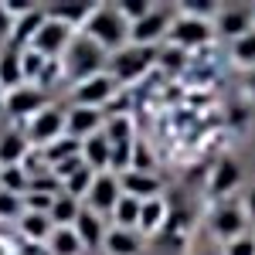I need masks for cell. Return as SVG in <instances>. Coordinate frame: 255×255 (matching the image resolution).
Instances as JSON below:
<instances>
[{
    "label": "cell",
    "instance_id": "obj_37",
    "mask_svg": "<svg viewBox=\"0 0 255 255\" xmlns=\"http://www.w3.org/2000/svg\"><path fill=\"white\" fill-rule=\"evenodd\" d=\"M20 68H24V75H41V72H44V55L34 51V48L24 51V55H20Z\"/></svg>",
    "mask_w": 255,
    "mask_h": 255
},
{
    "label": "cell",
    "instance_id": "obj_17",
    "mask_svg": "<svg viewBox=\"0 0 255 255\" xmlns=\"http://www.w3.org/2000/svg\"><path fill=\"white\" fill-rule=\"evenodd\" d=\"M139 215H143V201H136V197L123 194L116 204V211H113V218H116V228H123V232H133V228H139Z\"/></svg>",
    "mask_w": 255,
    "mask_h": 255
},
{
    "label": "cell",
    "instance_id": "obj_21",
    "mask_svg": "<svg viewBox=\"0 0 255 255\" xmlns=\"http://www.w3.org/2000/svg\"><path fill=\"white\" fill-rule=\"evenodd\" d=\"M92 10H96V7H92V3H55V7H51V10H48V17L51 20H61V24H68V27H72V24H75V20H89L92 17Z\"/></svg>",
    "mask_w": 255,
    "mask_h": 255
},
{
    "label": "cell",
    "instance_id": "obj_35",
    "mask_svg": "<svg viewBox=\"0 0 255 255\" xmlns=\"http://www.w3.org/2000/svg\"><path fill=\"white\" fill-rule=\"evenodd\" d=\"M24 201H27V208H31L34 215H51V208H55V201H58V197H51V194H34V191H27V194H24Z\"/></svg>",
    "mask_w": 255,
    "mask_h": 255
},
{
    "label": "cell",
    "instance_id": "obj_13",
    "mask_svg": "<svg viewBox=\"0 0 255 255\" xmlns=\"http://www.w3.org/2000/svg\"><path fill=\"white\" fill-rule=\"evenodd\" d=\"M242 177H245V170H242V163H238V160H232V157L218 160L215 177H211V191H215L218 197L228 194V191H235L238 184H242Z\"/></svg>",
    "mask_w": 255,
    "mask_h": 255
},
{
    "label": "cell",
    "instance_id": "obj_15",
    "mask_svg": "<svg viewBox=\"0 0 255 255\" xmlns=\"http://www.w3.org/2000/svg\"><path fill=\"white\" fill-rule=\"evenodd\" d=\"M75 235L82 238V245L106 242V221H102V215H96L92 208L89 211H79V218H75Z\"/></svg>",
    "mask_w": 255,
    "mask_h": 255
},
{
    "label": "cell",
    "instance_id": "obj_40",
    "mask_svg": "<svg viewBox=\"0 0 255 255\" xmlns=\"http://www.w3.org/2000/svg\"><path fill=\"white\" fill-rule=\"evenodd\" d=\"M85 167V160H79V157H68V160H61V163H55V177L58 180H68V177H75Z\"/></svg>",
    "mask_w": 255,
    "mask_h": 255
},
{
    "label": "cell",
    "instance_id": "obj_43",
    "mask_svg": "<svg viewBox=\"0 0 255 255\" xmlns=\"http://www.w3.org/2000/svg\"><path fill=\"white\" fill-rule=\"evenodd\" d=\"M245 218H249V221L255 225V184L249 187V191H245Z\"/></svg>",
    "mask_w": 255,
    "mask_h": 255
},
{
    "label": "cell",
    "instance_id": "obj_38",
    "mask_svg": "<svg viewBox=\"0 0 255 255\" xmlns=\"http://www.w3.org/2000/svg\"><path fill=\"white\" fill-rule=\"evenodd\" d=\"M20 215V194H10L0 187V218H17Z\"/></svg>",
    "mask_w": 255,
    "mask_h": 255
},
{
    "label": "cell",
    "instance_id": "obj_31",
    "mask_svg": "<svg viewBox=\"0 0 255 255\" xmlns=\"http://www.w3.org/2000/svg\"><path fill=\"white\" fill-rule=\"evenodd\" d=\"M0 184H3V191H10V194H24V191L31 187V180L24 177L20 167H7V170L0 174Z\"/></svg>",
    "mask_w": 255,
    "mask_h": 255
},
{
    "label": "cell",
    "instance_id": "obj_23",
    "mask_svg": "<svg viewBox=\"0 0 255 255\" xmlns=\"http://www.w3.org/2000/svg\"><path fill=\"white\" fill-rule=\"evenodd\" d=\"M24 157H27V139H20L17 133L0 136V163L14 167V163H20Z\"/></svg>",
    "mask_w": 255,
    "mask_h": 255
},
{
    "label": "cell",
    "instance_id": "obj_42",
    "mask_svg": "<svg viewBox=\"0 0 255 255\" xmlns=\"http://www.w3.org/2000/svg\"><path fill=\"white\" fill-rule=\"evenodd\" d=\"M10 31H14V17H10V14H7V7L0 3V38H7Z\"/></svg>",
    "mask_w": 255,
    "mask_h": 255
},
{
    "label": "cell",
    "instance_id": "obj_16",
    "mask_svg": "<svg viewBox=\"0 0 255 255\" xmlns=\"http://www.w3.org/2000/svg\"><path fill=\"white\" fill-rule=\"evenodd\" d=\"M82 160H85V167H109V160H113V143L106 133H92V136L82 143Z\"/></svg>",
    "mask_w": 255,
    "mask_h": 255
},
{
    "label": "cell",
    "instance_id": "obj_12",
    "mask_svg": "<svg viewBox=\"0 0 255 255\" xmlns=\"http://www.w3.org/2000/svg\"><path fill=\"white\" fill-rule=\"evenodd\" d=\"M119 187L129 197H136V201H153V197H160V180L143 174V170H126V174L119 177Z\"/></svg>",
    "mask_w": 255,
    "mask_h": 255
},
{
    "label": "cell",
    "instance_id": "obj_29",
    "mask_svg": "<svg viewBox=\"0 0 255 255\" xmlns=\"http://www.w3.org/2000/svg\"><path fill=\"white\" fill-rule=\"evenodd\" d=\"M51 249H55V255H75L82 249V238L75 235V228H58L51 235Z\"/></svg>",
    "mask_w": 255,
    "mask_h": 255
},
{
    "label": "cell",
    "instance_id": "obj_14",
    "mask_svg": "<svg viewBox=\"0 0 255 255\" xmlns=\"http://www.w3.org/2000/svg\"><path fill=\"white\" fill-rule=\"evenodd\" d=\"M41 106H44V92L27 89V85H20V89H14L7 96V113L10 116H31V113H38Z\"/></svg>",
    "mask_w": 255,
    "mask_h": 255
},
{
    "label": "cell",
    "instance_id": "obj_22",
    "mask_svg": "<svg viewBox=\"0 0 255 255\" xmlns=\"http://www.w3.org/2000/svg\"><path fill=\"white\" fill-rule=\"evenodd\" d=\"M106 249L109 255H136L139 252V238L133 232H123V228H113L106 235Z\"/></svg>",
    "mask_w": 255,
    "mask_h": 255
},
{
    "label": "cell",
    "instance_id": "obj_2",
    "mask_svg": "<svg viewBox=\"0 0 255 255\" xmlns=\"http://www.w3.org/2000/svg\"><path fill=\"white\" fill-rule=\"evenodd\" d=\"M102 61H106V48L96 44L89 34H79V38L68 44V61H65V68H68L72 79L89 82V79H96V75H102Z\"/></svg>",
    "mask_w": 255,
    "mask_h": 255
},
{
    "label": "cell",
    "instance_id": "obj_3",
    "mask_svg": "<svg viewBox=\"0 0 255 255\" xmlns=\"http://www.w3.org/2000/svg\"><path fill=\"white\" fill-rule=\"evenodd\" d=\"M153 58H157V48H139V44L123 48V51H116V58H113V79L116 82L139 79L153 65Z\"/></svg>",
    "mask_w": 255,
    "mask_h": 255
},
{
    "label": "cell",
    "instance_id": "obj_7",
    "mask_svg": "<svg viewBox=\"0 0 255 255\" xmlns=\"http://www.w3.org/2000/svg\"><path fill=\"white\" fill-rule=\"evenodd\" d=\"M119 177L116 174H99L96 180H92V191H89V204H92V211L96 215H106V211H116L119 204Z\"/></svg>",
    "mask_w": 255,
    "mask_h": 255
},
{
    "label": "cell",
    "instance_id": "obj_39",
    "mask_svg": "<svg viewBox=\"0 0 255 255\" xmlns=\"http://www.w3.org/2000/svg\"><path fill=\"white\" fill-rule=\"evenodd\" d=\"M225 255H255V235L252 238L242 235V238H235V242H228V245H225Z\"/></svg>",
    "mask_w": 255,
    "mask_h": 255
},
{
    "label": "cell",
    "instance_id": "obj_8",
    "mask_svg": "<svg viewBox=\"0 0 255 255\" xmlns=\"http://www.w3.org/2000/svg\"><path fill=\"white\" fill-rule=\"evenodd\" d=\"M113 92H116V79H113V75H96V79H89V82H79V89H75V106L96 109V106H102Z\"/></svg>",
    "mask_w": 255,
    "mask_h": 255
},
{
    "label": "cell",
    "instance_id": "obj_30",
    "mask_svg": "<svg viewBox=\"0 0 255 255\" xmlns=\"http://www.w3.org/2000/svg\"><path fill=\"white\" fill-rule=\"evenodd\" d=\"M92 180H96V174H92V167H82L75 177H68L65 180V194L68 197H89V191H92Z\"/></svg>",
    "mask_w": 255,
    "mask_h": 255
},
{
    "label": "cell",
    "instance_id": "obj_41",
    "mask_svg": "<svg viewBox=\"0 0 255 255\" xmlns=\"http://www.w3.org/2000/svg\"><path fill=\"white\" fill-rule=\"evenodd\" d=\"M27 191H34V194H51V191H58V177H34Z\"/></svg>",
    "mask_w": 255,
    "mask_h": 255
},
{
    "label": "cell",
    "instance_id": "obj_4",
    "mask_svg": "<svg viewBox=\"0 0 255 255\" xmlns=\"http://www.w3.org/2000/svg\"><path fill=\"white\" fill-rule=\"evenodd\" d=\"M170 44L177 48H184V51H191V48H201L204 41L211 38V20H201V17H187V14H180L177 24H170Z\"/></svg>",
    "mask_w": 255,
    "mask_h": 255
},
{
    "label": "cell",
    "instance_id": "obj_1",
    "mask_svg": "<svg viewBox=\"0 0 255 255\" xmlns=\"http://www.w3.org/2000/svg\"><path fill=\"white\" fill-rule=\"evenodd\" d=\"M85 34L102 44V48H126V38H129V20L119 14L116 7H96L92 17L85 20Z\"/></svg>",
    "mask_w": 255,
    "mask_h": 255
},
{
    "label": "cell",
    "instance_id": "obj_19",
    "mask_svg": "<svg viewBox=\"0 0 255 255\" xmlns=\"http://www.w3.org/2000/svg\"><path fill=\"white\" fill-rule=\"evenodd\" d=\"M106 136H109V143H113V150H133V146H136L129 116H116L109 126H106Z\"/></svg>",
    "mask_w": 255,
    "mask_h": 255
},
{
    "label": "cell",
    "instance_id": "obj_24",
    "mask_svg": "<svg viewBox=\"0 0 255 255\" xmlns=\"http://www.w3.org/2000/svg\"><path fill=\"white\" fill-rule=\"evenodd\" d=\"M20 79H24V68H20V55L10 48L0 55V85H14L20 89Z\"/></svg>",
    "mask_w": 255,
    "mask_h": 255
},
{
    "label": "cell",
    "instance_id": "obj_10",
    "mask_svg": "<svg viewBox=\"0 0 255 255\" xmlns=\"http://www.w3.org/2000/svg\"><path fill=\"white\" fill-rule=\"evenodd\" d=\"M215 31L225 34V38H232V41H238L242 34L252 31V10L249 7H225V10H218Z\"/></svg>",
    "mask_w": 255,
    "mask_h": 255
},
{
    "label": "cell",
    "instance_id": "obj_33",
    "mask_svg": "<svg viewBox=\"0 0 255 255\" xmlns=\"http://www.w3.org/2000/svg\"><path fill=\"white\" fill-rule=\"evenodd\" d=\"M153 7L146 3V0H126V3H119V14L129 20V24H136V20H143L146 14H150Z\"/></svg>",
    "mask_w": 255,
    "mask_h": 255
},
{
    "label": "cell",
    "instance_id": "obj_34",
    "mask_svg": "<svg viewBox=\"0 0 255 255\" xmlns=\"http://www.w3.org/2000/svg\"><path fill=\"white\" fill-rule=\"evenodd\" d=\"M157 61L163 65V68H170V72H174V68H184L187 51H184V48H177V44H170V48H163V51L157 55Z\"/></svg>",
    "mask_w": 255,
    "mask_h": 255
},
{
    "label": "cell",
    "instance_id": "obj_25",
    "mask_svg": "<svg viewBox=\"0 0 255 255\" xmlns=\"http://www.w3.org/2000/svg\"><path fill=\"white\" fill-rule=\"evenodd\" d=\"M167 221V204L163 197H153V201H143V215H139V228L143 232H157L160 225Z\"/></svg>",
    "mask_w": 255,
    "mask_h": 255
},
{
    "label": "cell",
    "instance_id": "obj_11",
    "mask_svg": "<svg viewBox=\"0 0 255 255\" xmlns=\"http://www.w3.org/2000/svg\"><path fill=\"white\" fill-rule=\"evenodd\" d=\"M65 126H68V119L61 116V109H44V113H38L34 123H31V139H34L38 146H51Z\"/></svg>",
    "mask_w": 255,
    "mask_h": 255
},
{
    "label": "cell",
    "instance_id": "obj_9",
    "mask_svg": "<svg viewBox=\"0 0 255 255\" xmlns=\"http://www.w3.org/2000/svg\"><path fill=\"white\" fill-rule=\"evenodd\" d=\"M34 44V51H41V55H58L61 48H68L72 44V27L68 24H61V20H44V27L38 31V38L31 41Z\"/></svg>",
    "mask_w": 255,
    "mask_h": 255
},
{
    "label": "cell",
    "instance_id": "obj_36",
    "mask_svg": "<svg viewBox=\"0 0 255 255\" xmlns=\"http://www.w3.org/2000/svg\"><path fill=\"white\" fill-rule=\"evenodd\" d=\"M184 14H187V17L211 20V14H218V7H215V3H208V0H184Z\"/></svg>",
    "mask_w": 255,
    "mask_h": 255
},
{
    "label": "cell",
    "instance_id": "obj_27",
    "mask_svg": "<svg viewBox=\"0 0 255 255\" xmlns=\"http://www.w3.org/2000/svg\"><path fill=\"white\" fill-rule=\"evenodd\" d=\"M75 218H79V204H75V197H68V194L58 197L55 208H51V221H55L58 228H72Z\"/></svg>",
    "mask_w": 255,
    "mask_h": 255
},
{
    "label": "cell",
    "instance_id": "obj_26",
    "mask_svg": "<svg viewBox=\"0 0 255 255\" xmlns=\"http://www.w3.org/2000/svg\"><path fill=\"white\" fill-rule=\"evenodd\" d=\"M232 58H235V65L255 72V27L249 34H242L238 41H232Z\"/></svg>",
    "mask_w": 255,
    "mask_h": 255
},
{
    "label": "cell",
    "instance_id": "obj_6",
    "mask_svg": "<svg viewBox=\"0 0 255 255\" xmlns=\"http://www.w3.org/2000/svg\"><path fill=\"white\" fill-rule=\"evenodd\" d=\"M245 225H249V218H245V208H235V204H225V208H218L215 218H211V232H215V235L221 238L225 245L245 235Z\"/></svg>",
    "mask_w": 255,
    "mask_h": 255
},
{
    "label": "cell",
    "instance_id": "obj_44",
    "mask_svg": "<svg viewBox=\"0 0 255 255\" xmlns=\"http://www.w3.org/2000/svg\"><path fill=\"white\" fill-rule=\"evenodd\" d=\"M249 85H252V92H255V72H252V75H249Z\"/></svg>",
    "mask_w": 255,
    "mask_h": 255
},
{
    "label": "cell",
    "instance_id": "obj_18",
    "mask_svg": "<svg viewBox=\"0 0 255 255\" xmlns=\"http://www.w3.org/2000/svg\"><path fill=\"white\" fill-rule=\"evenodd\" d=\"M99 123H102V116H99V109H82V106H75V113L68 116V133L72 136H92V133H99Z\"/></svg>",
    "mask_w": 255,
    "mask_h": 255
},
{
    "label": "cell",
    "instance_id": "obj_32",
    "mask_svg": "<svg viewBox=\"0 0 255 255\" xmlns=\"http://www.w3.org/2000/svg\"><path fill=\"white\" fill-rule=\"evenodd\" d=\"M75 153H79V143L75 139H55L51 146H44V157L51 160V163H61V160L75 157Z\"/></svg>",
    "mask_w": 255,
    "mask_h": 255
},
{
    "label": "cell",
    "instance_id": "obj_5",
    "mask_svg": "<svg viewBox=\"0 0 255 255\" xmlns=\"http://www.w3.org/2000/svg\"><path fill=\"white\" fill-rule=\"evenodd\" d=\"M163 34H170V14L167 10H150L143 20L129 24V41L139 48H153Z\"/></svg>",
    "mask_w": 255,
    "mask_h": 255
},
{
    "label": "cell",
    "instance_id": "obj_28",
    "mask_svg": "<svg viewBox=\"0 0 255 255\" xmlns=\"http://www.w3.org/2000/svg\"><path fill=\"white\" fill-rule=\"evenodd\" d=\"M20 232L27 238H48V232H51V215H34V211H27V215L20 218Z\"/></svg>",
    "mask_w": 255,
    "mask_h": 255
},
{
    "label": "cell",
    "instance_id": "obj_20",
    "mask_svg": "<svg viewBox=\"0 0 255 255\" xmlns=\"http://www.w3.org/2000/svg\"><path fill=\"white\" fill-rule=\"evenodd\" d=\"M44 20H48L44 10H31V14L17 17V24H14V48L24 44V41H34V38H38V31L44 27Z\"/></svg>",
    "mask_w": 255,
    "mask_h": 255
}]
</instances>
